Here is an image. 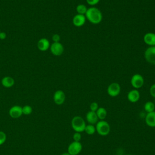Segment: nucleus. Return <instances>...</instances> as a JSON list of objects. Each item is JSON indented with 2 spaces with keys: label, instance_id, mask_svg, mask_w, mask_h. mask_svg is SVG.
Listing matches in <instances>:
<instances>
[{
  "label": "nucleus",
  "instance_id": "nucleus-10",
  "mask_svg": "<svg viewBox=\"0 0 155 155\" xmlns=\"http://www.w3.org/2000/svg\"><path fill=\"white\" fill-rule=\"evenodd\" d=\"M9 114L12 118H19L22 114V107L19 105H14L9 110Z\"/></svg>",
  "mask_w": 155,
  "mask_h": 155
},
{
  "label": "nucleus",
  "instance_id": "nucleus-32",
  "mask_svg": "<svg viewBox=\"0 0 155 155\" xmlns=\"http://www.w3.org/2000/svg\"><path fill=\"white\" fill-rule=\"evenodd\" d=\"M0 32H1V31H0Z\"/></svg>",
  "mask_w": 155,
  "mask_h": 155
},
{
  "label": "nucleus",
  "instance_id": "nucleus-5",
  "mask_svg": "<svg viewBox=\"0 0 155 155\" xmlns=\"http://www.w3.org/2000/svg\"><path fill=\"white\" fill-rule=\"evenodd\" d=\"M131 84L135 89L141 88L144 84V79L140 74H134L131 78Z\"/></svg>",
  "mask_w": 155,
  "mask_h": 155
},
{
  "label": "nucleus",
  "instance_id": "nucleus-19",
  "mask_svg": "<svg viewBox=\"0 0 155 155\" xmlns=\"http://www.w3.org/2000/svg\"><path fill=\"white\" fill-rule=\"evenodd\" d=\"M155 105L151 101H148L144 104V110L148 113L154 111Z\"/></svg>",
  "mask_w": 155,
  "mask_h": 155
},
{
  "label": "nucleus",
  "instance_id": "nucleus-24",
  "mask_svg": "<svg viewBox=\"0 0 155 155\" xmlns=\"http://www.w3.org/2000/svg\"><path fill=\"white\" fill-rule=\"evenodd\" d=\"M6 140V134L4 132L0 131V145H2Z\"/></svg>",
  "mask_w": 155,
  "mask_h": 155
},
{
  "label": "nucleus",
  "instance_id": "nucleus-21",
  "mask_svg": "<svg viewBox=\"0 0 155 155\" xmlns=\"http://www.w3.org/2000/svg\"><path fill=\"white\" fill-rule=\"evenodd\" d=\"M84 131L87 134H89V135H92L96 131V127H94V125H92V124H88L86 125Z\"/></svg>",
  "mask_w": 155,
  "mask_h": 155
},
{
  "label": "nucleus",
  "instance_id": "nucleus-4",
  "mask_svg": "<svg viewBox=\"0 0 155 155\" xmlns=\"http://www.w3.org/2000/svg\"><path fill=\"white\" fill-rule=\"evenodd\" d=\"M144 58L147 62L155 65V46H150L145 50Z\"/></svg>",
  "mask_w": 155,
  "mask_h": 155
},
{
  "label": "nucleus",
  "instance_id": "nucleus-15",
  "mask_svg": "<svg viewBox=\"0 0 155 155\" xmlns=\"http://www.w3.org/2000/svg\"><path fill=\"white\" fill-rule=\"evenodd\" d=\"M145 120L146 124L150 127H155V111L147 113Z\"/></svg>",
  "mask_w": 155,
  "mask_h": 155
},
{
  "label": "nucleus",
  "instance_id": "nucleus-13",
  "mask_svg": "<svg viewBox=\"0 0 155 155\" xmlns=\"http://www.w3.org/2000/svg\"><path fill=\"white\" fill-rule=\"evenodd\" d=\"M127 98L128 100L132 103H135L137 102L140 98L139 91L137 89L130 90L127 94Z\"/></svg>",
  "mask_w": 155,
  "mask_h": 155
},
{
  "label": "nucleus",
  "instance_id": "nucleus-8",
  "mask_svg": "<svg viewBox=\"0 0 155 155\" xmlns=\"http://www.w3.org/2000/svg\"><path fill=\"white\" fill-rule=\"evenodd\" d=\"M51 53L56 56H61L64 50V48L63 45L59 42H53L51 44V45L50 47Z\"/></svg>",
  "mask_w": 155,
  "mask_h": 155
},
{
  "label": "nucleus",
  "instance_id": "nucleus-20",
  "mask_svg": "<svg viewBox=\"0 0 155 155\" xmlns=\"http://www.w3.org/2000/svg\"><path fill=\"white\" fill-rule=\"evenodd\" d=\"M87 9L88 8L86 7V5H85L84 4H82L78 5L76 8V12H77L78 14L83 15H85V13L87 11Z\"/></svg>",
  "mask_w": 155,
  "mask_h": 155
},
{
  "label": "nucleus",
  "instance_id": "nucleus-17",
  "mask_svg": "<svg viewBox=\"0 0 155 155\" xmlns=\"http://www.w3.org/2000/svg\"><path fill=\"white\" fill-rule=\"evenodd\" d=\"M1 84L5 88H10L15 84V80L10 76H5L2 79Z\"/></svg>",
  "mask_w": 155,
  "mask_h": 155
},
{
  "label": "nucleus",
  "instance_id": "nucleus-27",
  "mask_svg": "<svg viewBox=\"0 0 155 155\" xmlns=\"http://www.w3.org/2000/svg\"><path fill=\"white\" fill-rule=\"evenodd\" d=\"M52 40L53 41V42H59L61 40L60 35L58 34H54L52 36Z\"/></svg>",
  "mask_w": 155,
  "mask_h": 155
},
{
  "label": "nucleus",
  "instance_id": "nucleus-1",
  "mask_svg": "<svg viewBox=\"0 0 155 155\" xmlns=\"http://www.w3.org/2000/svg\"><path fill=\"white\" fill-rule=\"evenodd\" d=\"M85 16L86 19L93 24H98L102 20V12L99 8L94 7L88 8Z\"/></svg>",
  "mask_w": 155,
  "mask_h": 155
},
{
  "label": "nucleus",
  "instance_id": "nucleus-6",
  "mask_svg": "<svg viewBox=\"0 0 155 155\" xmlns=\"http://www.w3.org/2000/svg\"><path fill=\"white\" fill-rule=\"evenodd\" d=\"M82 149V144L80 142L73 141L68 147V153L70 155L79 154Z\"/></svg>",
  "mask_w": 155,
  "mask_h": 155
},
{
  "label": "nucleus",
  "instance_id": "nucleus-18",
  "mask_svg": "<svg viewBox=\"0 0 155 155\" xmlns=\"http://www.w3.org/2000/svg\"><path fill=\"white\" fill-rule=\"evenodd\" d=\"M96 113L99 120H104L107 114V110L104 107H99L96 111Z\"/></svg>",
  "mask_w": 155,
  "mask_h": 155
},
{
  "label": "nucleus",
  "instance_id": "nucleus-7",
  "mask_svg": "<svg viewBox=\"0 0 155 155\" xmlns=\"http://www.w3.org/2000/svg\"><path fill=\"white\" fill-rule=\"evenodd\" d=\"M120 92V86L117 82L111 83L107 88V93L111 97H116Z\"/></svg>",
  "mask_w": 155,
  "mask_h": 155
},
{
  "label": "nucleus",
  "instance_id": "nucleus-3",
  "mask_svg": "<svg viewBox=\"0 0 155 155\" xmlns=\"http://www.w3.org/2000/svg\"><path fill=\"white\" fill-rule=\"evenodd\" d=\"M95 127L96 131L101 136H107L110 131V126L109 124L104 120H100L98 121L96 123Z\"/></svg>",
  "mask_w": 155,
  "mask_h": 155
},
{
  "label": "nucleus",
  "instance_id": "nucleus-16",
  "mask_svg": "<svg viewBox=\"0 0 155 155\" xmlns=\"http://www.w3.org/2000/svg\"><path fill=\"white\" fill-rule=\"evenodd\" d=\"M86 120L89 124L94 125L98 122V117L95 111H89L86 114Z\"/></svg>",
  "mask_w": 155,
  "mask_h": 155
},
{
  "label": "nucleus",
  "instance_id": "nucleus-25",
  "mask_svg": "<svg viewBox=\"0 0 155 155\" xmlns=\"http://www.w3.org/2000/svg\"><path fill=\"white\" fill-rule=\"evenodd\" d=\"M73 139L74 140V141L76 142H80L81 139V133H78V132H75L73 136Z\"/></svg>",
  "mask_w": 155,
  "mask_h": 155
},
{
  "label": "nucleus",
  "instance_id": "nucleus-11",
  "mask_svg": "<svg viewBox=\"0 0 155 155\" xmlns=\"http://www.w3.org/2000/svg\"><path fill=\"white\" fill-rule=\"evenodd\" d=\"M85 21H86L85 16L83 15H79V14H77L75 16H74L72 20L73 25L77 27H80L83 26L85 24Z\"/></svg>",
  "mask_w": 155,
  "mask_h": 155
},
{
  "label": "nucleus",
  "instance_id": "nucleus-30",
  "mask_svg": "<svg viewBox=\"0 0 155 155\" xmlns=\"http://www.w3.org/2000/svg\"><path fill=\"white\" fill-rule=\"evenodd\" d=\"M61 155H70V154H68V153H62Z\"/></svg>",
  "mask_w": 155,
  "mask_h": 155
},
{
  "label": "nucleus",
  "instance_id": "nucleus-9",
  "mask_svg": "<svg viewBox=\"0 0 155 155\" xmlns=\"http://www.w3.org/2000/svg\"><path fill=\"white\" fill-rule=\"evenodd\" d=\"M65 100V94L61 90L56 91L53 95V101L57 105H62Z\"/></svg>",
  "mask_w": 155,
  "mask_h": 155
},
{
  "label": "nucleus",
  "instance_id": "nucleus-14",
  "mask_svg": "<svg viewBox=\"0 0 155 155\" xmlns=\"http://www.w3.org/2000/svg\"><path fill=\"white\" fill-rule=\"evenodd\" d=\"M37 46L38 49L41 51H47L50 47V42L46 38H41L38 42Z\"/></svg>",
  "mask_w": 155,
  "mask_h": 155
},
{
  "label": "nucleus",
  "instance_id": "nucleus-31",
  "mask_svg": "<svg viewBox=\"0 0 155 155\" xmlns=\"http://www.w3.org/2000/svg\"><path fill=\"white\" fill-rule=\"evenodd\" d=\"M127 155H131V154H127Z\"/></svg>",
  "mask_w": 155,
  "mask_h": 155
},
{
  "label": "nucleus",
  "instance_id": "nucleus-28",
  "mask_svg": "<svg viewBox=\"0 0 155 155\" xmlns=\"http://www.w3.org/2000/svg\"><path fill=\"white\" fill-rule=\"evenodd\" d=\"M86 1L88 5L93 6L97 4L99 2L100 0H86Z\"/></svg>",
  "mask_w": 155,
  "mask_h": 155
},
{
  "label": "nucleus",
  "instance_id": "nucleus-26",
  "mask_svg": "<svg viewBox=\"0 0 155 155\" xmlns=\"http://www.w3.org/2000/svg\"><path fill=\"white\" fill-rule=\"evenodd\" d=\"M150 95L155 98V84H153L150 88Z\"/></svg>",
  "mask_w": 155,
  "mask_h": 155
},
{
  "label": "nucleus",
  "instance_id": "nucleus-29",
  "mask_svg": "<svg viewBox=\"0 0 155 155\" xmlns=\"http://www.w3.org/2000/svg\"><path fill=\"white\" fill-rule=\"evenodd\" d=\"M6 36H7V35H6V33L5 32H4V31H1L0 32V39L4 40L6 38Z\"/></svg>",
  "mask_w": 155,
  "mask_h": 155
},
{
  "label": "nucleus",
  "instance_id": "nucleus-12",
  "mask_svg": "<svg viewBox=\"0 0 155 155\" xmlns=\"http://www.w3.org/2000/svg\"><path fill=\"white\" fill-rule=\"evenodd\" d=\"M144 42L149 46H155V33L148 32L143 37Z\"/></svg>",
  "mask_w": 155,
  "mask_h": 155
},
{
  "label": "nucleus",
  "instance_id": "nucleus-23",
  "mask_svg": "<svg viewBox=\"0 0 155 155\" xmlns=\"http://www.w3.org/2000/svg\"><path fill=\"white\" fill-rule=\"evenodd\" d=\"M99 108V105H98V104L96 102H93L92 103H91L90 105V111H96Z\"/></svg>",
  "mask_w": 155,
  "mask_h": 155
},
{
  "label": "nucleus",
  "instance_id": "nucleus-2",
  "mask_svg": "<svg viewBox=\"0 0 155 155\" xmlns=\"http://www.w3.org/2000/svg\"><path fill=\"white\" fill-rule=\"evenodd\" d=\"M71 124L72 128L75 131V132L78 133L84 131L86 127V124L84 119L79 116H74L71 120Z\"/></svg>",
  "mask_w": 155,
  "mask_h": 155
},
{
  "label": "nucleus",
  "instance_id": "nucleus-22",
  "mask_svg": "<svg viewBox=\"0 0 155 155\" xmlns=\"http://www.w3.org/2000/svg\"><path fill=\"white\" fill-rule=\"evenodd\" d=\"M22 114L25 115H28L32 113L33 109L31 106L27 105L22 107Z\"/></svg>",
  "mask_w": 155,
  "mask_h": 155
}]
</instances>
